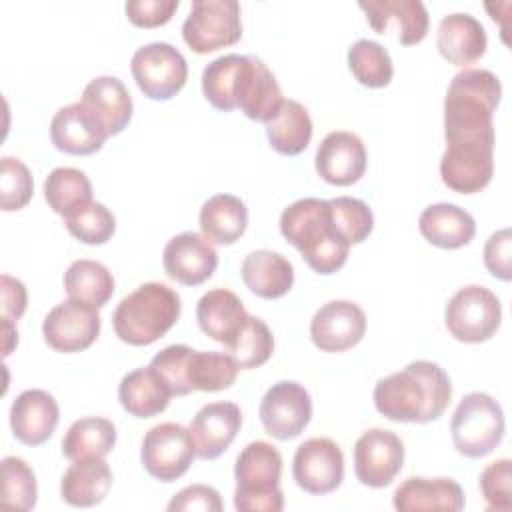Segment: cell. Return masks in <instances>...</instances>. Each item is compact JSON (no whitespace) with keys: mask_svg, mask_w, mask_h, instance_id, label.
I'll return each instance as SVG.
<instances>
[{"mask_svg":"<svg viewBox=\"0 0 512 512\" xmlns=\"http://www.w3.org/2000/svg\"><path fill=\"white\" fill-rule=\"evenodd\" d=\"M332 220L350 244L364 242L374 228V214L366 202L352 196H336L330 200Z\"/></svg>","mask_w":512,"mask_h":512,"instance_id":"b9f144b4","label":"cell"},{"mask_svg":"<svg viewBox=\"0 0 512 512\" xmlns=\"http://www.w3.org/2000/svg\"><path fill=\"white\" fill-rule=\"evenodd\" d=\"M0 292H2V318L16 322L26 312V304H28V294L24 284L18 278L2 274Z\"/></svg>","mask_w":512,"mask_h":512,"instance_id":"f907efd6","label":"cell"},{"mask_svg":"<svg viewBox=\"0 0 512 512\" xmlns=\"http://www.w3.org/2000/svg\"><path fill=\"white\" fill-rule=\"evenodd\" d=\"M226 350L240 368H258L272 356L274 336L264 320L248 314L240 332L232 338L230 344H226Z\"/></svg>","mask_w":512,"mask_h":512,"instance_id":"ab89813d","label":"cell"},{"mask_svg":"<svg viewBox=\"0 0 512 512\" xmlns=\"http://www.w3.org/2000/svg\"><path fill=\"white\" fill-rule=\"evenodd\" d=\"M162 264L172 280L184 286H198L214 274L218 254L212 242L204 236L196 232H180L166 242Z\"/></svg>","mask_w":512,"mask_h":512,"instance_id":"ac0fdd59","label":"cell"},{"mask_svg":"<svg viewBox=\"0 0 512 512\" xmlns=\"http://www.w3.org/2000/svg\"><path fill=\"white\" fill-rule=\"evenodd\" d=\"M260 422L276 440H292L304 432L312 418L310 392L294 380L272 384L260 400Z\"/></svg>","mask_w":512,"mask_h":512,"instance_id":"8fae6325","label":"cell"},{"mask_svg":"<svg viewBox=\"0 0 512 512\" xmlns=\"http://www.w3.org/2000/svg\"><path fill=\"white\" fill-rule=\"evenodd\" d=\"M242 426V412L234 402H210L202 406L190 422L196 456L200 460L218 458L236 438Z\"/></svg>","mask_w":512,"mask_h":512,"instance_id":"44dd1931","label":"cell"},{"mask_svg":"<svg viewBox=\"0 0 512 512\" xmlns=\"http://www.w3.org/2000/svg\"><path fill=\"white\" fill-rule=\"evenodd\" d=\"M240 366L230 354L216 350H192L186 364V380L192 390L218 392L234 384Z\"/></svg>","mask_w":512,"mask_h":512,"instance_id":"74e56055","label":"cell"},{"mask_svg":"<svg viewBox=\"0 0 512 512\" xmlns=\"http://www.w3.org/2000/svg\"><path fill=\"white\" fill-rule=\"evenodd\" d=\"M182 38L196 54L236 44L242 38L240 4L236 0H194L182 24Z\"/></svg>","mask_w":512,"mask_h":512,"instance_id":"ba28073f","label":"cell"},{"mask_svg":"<svg viewBox=\"0 0 512 512\" xmlns=\"http://www.w3.org/2000/svg\"><path fill=\"white\" fill-rule=\"evenodd\" d=\"M504 428L502 406L486 392L466 394L450 422L454 448L468 458L488 456L502 442Z\"/></svg>","mask_w":512,"mask_h":512,"instance_id":"8992f818","label":"cell"},{"mask_svg":"<svg viewBox=\"0 0 512 512\" xmlns=\"http://www.w3.org/2000/svg\"><path fill=\"white\" fill-rule=\"evenodd\" d=\"M418 228L430 244L444 250L462 248L476 234L472 214L450 202H438L424 208L418 218Z\"/></svg>","mask_w":512,"mask_h":512,"instance_id":"83f0119b","label":"cell"},{"mask_svg":"<svg viewBox=\"0 0 512 512\" xmlns=\"http://www.w3.org/2000/svg\"><path fill=\"white\" fill-rule=\"evenodd\" d=\"M486 30L472 14L454 12L440 20L436 46L444 60L456 66H468L486 52Z\"/></svg>","mask_w":512,"mask_h":512,"instance_id":"cb8c5ba5","label":"cell"},{"mask_svg":"<svg viewBox=\"0 0 512 512\" xmlns=\"http://www.w3.org/2000/svg\"><path fill=\"white\" fill-rule=\"evenodd\" d=\"M366 148L362 140L348 130H336L324 136L316 150V172L334 186H350L366 172Z\"/></svg>","mask_w":512,"mask_h":512,"instance_id":"d6986e66","label":"cell"},{"mask_svg":"<svg viewBox=\"0 0 512 512\" xmlns=\"http://www.w3.org/2000/svg\"><path fill=\"white\" fill-rule=\"evenodd\" d=\"M402 464L404 444L392 430L370 428L354 444V474L364 486H388L402 470Z\"/></svg>","mask_w":512,"mask_h":512,"instance_id":"7c38bea8","label":"cell"},{"mask_svg":"<svg viewBox=\"0 0 512 512\" xmlns=\"http://www.w3.org/2000/svg\"><path fill=\"white\" fill-rule=\"evenodd\" d=\"M80 102L98 116L110 136L120 134L128 126L134 110L128 88L116 76L92 78L86 84Z\"/></svg>","mask_w":512,"mask_h":512,"instance_id":"f1b7e54d","label":"cell"},{"mask_svg":"<svg viewBox=\"0 0 512 512\" xmlns=\"http://www.w3.org/2000/svg\"><path fill=\"white\" fill-rule=\"evenodd\" d=\"M116 444V428L108 418L86 416L76 420L62 438V454L68 460L100 456L112 452Z\"/></svg>","mask_w":512,"mask_h":512,"instance_id":"d590c367","label":"cell"},{"mask_svg":"<svg viewBox=\"0 0 512 512\" xmlns=\"http://www.w3.org/2000/svg\"><path fill=\"white\" fill-rule=\"evenodd\" d=\"M510 460L500 458L488 464L480 474V492L486 502V510L508 512L512 508L510 496Z\"/></svg>","mask_w":512,"mask_h":512,"instance_id":"bcb514c9","label":"cell"},{"mask_svg":"<svg viewBox=\"0 0 512 512\" xmlns=\"http://www.w3.org/2000/svg\"><path fill=\"white\" fill-rule=\"evenodd\" d=\"M44 198L62 218H70L92 204V184L88 176L70 166L54 168L44 180Z\"/></svg>","mask_w":512,"mask_h":512,"instance_id":"836d02e7","label":"cell"},{"mask_svg":"<svg viewBox=\"0 0 512 512\" xmlns=\"http://www.w3.org/2000/svg\"><path fill=\"white\" fill-rule=\"evenodd\" d=\"M180 310L182 304L176 290L162 282H146L118 302L112 326L122 342L148 346L176 324Z\"/></svg>","mask_w":512,"mask_h":512,"instance_id":"277c9868","label":"cell"},{"mask_svg":"<svg viewBox=\"0 0 512 512\" xmlns=\"http://www.w3.org/2000/svg\"><path fill=\"white\" fill-rule=\"evenodd\" d=\"M172 392L152 366L128 372L118 384V400L122 408L136 418H152L164 412Z\"/></svg>","mask_w":512,"mask_h":512,"instance_id":"4dcf8cb0","label":"cell"},{"mask_svg":"<svg viewBox=\"0 0 512 512\" xmlns=\"http://www.w3.org/2000/svg\"><path fill=\"white\" fill-rule=\"evenodd\" d=\"M282 236L318 274H334L348 260L350 242L332 220L330 200L300 198L280 214Z\"/></svg>","mask_w":512,"mask_h":512,"instance_id":"3957f363","label":"cell"},{"mask_svg":"<svg viewBox=\"0 0 512 512\" xmlns=\"http://www.w3.org/2000/svg\"><path fill=\"white\" fill-rule=\"evenodd\" d=\"M246 288L266 300L280 298L288 294L294 284V268L288 258L272 250L250 252L240 268Z\"/></svg>","mask_w":512,"mask_h":512,"instance_id":"f546056e","label":"cell"},{"mask_svg":"<svg viewBox=\"0 0 512 512\" xmlns=\"http://www.w3.org/2000/svg\"><path fill=\"white\" fill-rule=\"evenodd\" d=\"M200 230L208 242L234 244L248 226L246 204L232 194H214L200 208Z\"/></svg>","mask_w":512,"mask_h":512,"instance_id":"1f68e13d","label":"cell"},{"mask_svg":"<svg viewBox=\"0 0 512 512\" xmlns=\"http://www.w3.org/2000/svg\"><path fill=\"white\" fill-rule=\"evenodd\" d=\"M36 496V476L28 462L20 456L2 458V502L18 510H32Z\"/></svg>","mask_w":512,"mask_h":512,"instance_id":"60d3db41","label":"cell"},{"mask_svg":"<svg viewBox=\"0 0 512 512\" xmlns=\"http://www.w3.org/2000/svg\"><path fill=\"white\" fill-rule=\"evenodd\" d=\"M108 136L110 134L104 124L84 102L58 108L50 122L52 144L60 152L74 156H88L98 152Z\"/></svg>","mask_w":512,"mask_h":512,"instance_id":"e0dca14e","label":"cell"},{"mask_svg":"<svg viewBox=\"0 0 512 512\" xmlns=\"http://www.w3.org/2000/svg\"><path fill=\"white\" fill-rule=\"evenodd\" d=\"M282 102V90L274 74L258 56L248 54L236 90V108H240L250 120L266 124L278 112Z\"/></svg>","mask_w":512,"mask_h":512,"instance_id":"603a6c76","label":"cell"},{"mask_svg":"<svg viewBox=\"0 0 512 512\" xmlns=\"http://www.w3.org/2000/svg\"><path fill=\"white\" fill-rule=\"evenodd\" d=\"M484 266L498 280L508 282L512 278V232H510V228H502L486 240Z\"/></svg>","mask_w":512,"mask_h":512,"instance_id":"7dc6e473","label":"cell"},{"mask_svg":"<svg viewBox=\"0 0 512 512\" xmlns=\"http://www.w3.org/2000/svg\"><path fill=\"white\" fill-rule=\"evenodd\" d=\"M248 318L242 300L228 288L208 290L196 304L200 330L220 344H230Z\"/></svg>","mask_w":512,"mask_h":512,"instance_id":"4316f807","label":"cell"},{"mask_svg":"<svg viewBox=\"0 0 512 512\" xmlns=\"http://www.w3.org/2000/svg\"><path fill=\"white\" fill-rule=\"evenodd\" d=\"M224 508L218 490L206 484H192L182 488L174 498L168 502L170 512H188V510H202V512H220Z\"/></svg>","mask_w":512,"mask_h":512,"instance_id":"681fc988","label":"cell"},{"mask_svg":"<svg viewBox=\"0 0 512 512\" xmlns=\"http://www.w3.org/2000/svg\"><path fill=\"white\" fill-rule=\"evenodd\" d=\"M196 456L190 428L176 422L152 426L142 440L140 460L146 472L160 482H174L184 476Z\"/></svg>","mask_w":512,"mask_h":512,"instance_id":"30bf717a","label":"cell"},{"mask_svg":"<svg viewBox=\"0 0 512 512\" xmlns=\"http://www.w3.org/2000/svg\"><path fill=\"white\" fill-rule=\"evenodd\" d=\"M452 398L448 374L434 362L414 360L374 386L376 410L394 422L438 420Z\"/></svg>","mask_w":512,"mask_h":512,"instance_id":"6da1fadb","label":"cell"},{"mask_svg":"<svg viewBox=\"0 0 512 512\" xmlns=\"http://www.w3.org/2000/svg\"><path fill=\"white\" fill-rule=\"evenodd\" d=\"M366 332L364 310L350 300H330L310 320L312 344L322 352H344Z\"/></svg>","mask_w":512,"mask_h":512,"instance_id":"9a60e30c","label":"cell"},{"mask_svg":"<svg viewBox=\"0 0 512 512\" xmlns=\"http://www.w3.org/2000/svg\"><path fill=\"white\" fill-rule=\"evenodd\" d=\"M266 136L276 152L296 156L304 152L312 140V118L300 102L288 98L266 122Z\"/></svg>","mask_w":512,"mask_h":512,"instance_id":"d6a6232c","label":"cell"},{"mask_svg":"<svg viewBox=\"0 0 512 512\" xmlns=\"http://www.w3.org/2000/svg\"><path fill=\"white\" fill-rule=\"evenodd\" d=\"M368 24L378 32H396L400 44L410 46L424 40L428 32V10L420 0H368L358 2Z\"/></svg>","mask_w":512,"mask_h":512,"instance_id":"ffe728a7","label":"cell"},{"mask_svg":"<svg viewBox=\"0 0 512 512\" xmlns=\"http://www.w3.org/2000/svg\"><path fill=\"white\" fill-rule=\"evenodd\" d=\"M66 230L84 244H104L116 230L114 214L100 202H92L70 218H64Z\"/></svg>","mask_w":512,"mask_h":512,"instance_id":"7bdbcfd3","label":"cell"},{"mask_svg":"<svg viewBox=\"0 0 512 512\" xmlns=\"http://www.w3.org/2000/svg\"><path fill=\"white\" fill-rule=\"evenodd\" d=\"M112 486V470L100 456L72 460L60 482L62 500L76 508L100 504Z\"/></svg>","mask_w":512,"mask_h":512,"instance_id":"484cf974","label":"cell"},{"mask_svg":"<svg viewBox=\"0 0 512 512\" xmlns=\"http://www.w3.org/2000/svg\"><path fill=\"white\" fill-rule=\"evenodd\" d=\"M190 352H192V348L186 344H172V346L162 348L150 360V366L170 388L172 396H186L192 392V388L188 386V380H186V364H188Z\"/></svg>","mask_w":512,"mask_h":512,"instance_id":"f6af8a7d","label":"cell"},{"mask_svg":"<svg viewBox=\"0 0 512 512\" xmlns=\"http://www.w3.org/2000/svg\"><path fill=\"white\" fill-rule=\"evenodd\" d=\"M60 418L56 398L38 388L24 390L16 396L10 406V426L16 436L26 446L44 444L56 430Z\"/></svg>","mask_w":512,"mask_h":512,"instance_id":"7402d4cb","label":"cell"},{"mask_svg":"<svg viewBox=\"0 0 512 512\" xmlns=\"http://www.w3.org/2000/svg\"><path fill=\"white\" fill-rule=\"evenodd\" d=\"M4 336H6V340H4V356H8L12 352V348H14V344L18 342V332H16V326H14L12 320H4Z\"/></svg>","mask_w":512,"mask_h":512,"instance_id":"816d5d0a","label":"cell"},{"mask_svg":"<svg viewBox=\"0 0 512 512\" xmlns=\"http://www.w3.org/2000/svg\"><path fill=\"white\" fill-rule=\"evenodd\" d=\"M248 56L224 54L202 70V92L206 100L222 112L236 108V90Z\"/></svg>","mask_w":512,"mask_h":512,"instance_id":"8d00e7d4","label":"cell"},{"mask_svg":"<svg viewBox=\"0 0 512 512\" xmlns=\"http://www.w3.org/2000/svg\"><path fill=\"white\" fill-rule=\"evenodd\" d=\"M282 456L266 440L244 446L234 466V508L240 512H280L284 494L280 490Z\"/></svg>","mask_w":512,"mask_h":512,"instance_id":"5b68a950","label":"cell"},{"mask_svg":"<svg viewBox=\"0 0 512 512\" xmlns=\"http://www.w3.org/2000/svg\"><path fill=\"white\" fill-rule=\"evenodd\" d=\"M64 288L70 300L102 308L114 294V278L102 262L82 258L68 266Z\"/></svg>","mask_w":512,"mask_h":512,"instance_id":"e575fe53","label":"cell"},{"mask_svg":"<svg viewBox=\"0 0 512 512\" xmlns=\"http://www.w3.org/2000/svg\"><path fill=\"white\" fill-rule=\"evenodd\" d=\"M292 476L308 494L334 492L344 480V454L330 438L304 440L292 458Z\"/></svg>","mask_w":512,"mask_h":512,"instance_id":"4fadbf2b","label":"cell"},{"mask_svg":"<svg viewBox=\"0 0 512 512\" xmlns=\"http://www.w3.org/2000/svg\"><path fill=\"white\" fill-rule=\"evenodd\" d=\"M444 320L448 332L466 344L490 340L502 322L498 296L486 286L470 284L460 288L446 304Z\"/></svg>","mask_w":512,"mask_h":512,"instance_id":"52a82bcc","label":"cell"},{"mask_svg":"<svg viewBox=\"0 0 512 512\" xmlns=\"http://www.w3.org/2000/svg\"><path fill=\"white\" fill-rule=\"evenodd\" d=\"M494 174V144H446L440 158L442 182L458 194L484 190Z\"/></svg>","mask_w":512,"mask_h":512,"instance_id":"2e32d148","label":"cell"},{"mask_svg":"<svg viewBox=\"0 0 512 512\" xmlns=\"http://www.w3.org/2000/svg\"><path fill=\"white\" fill-rule=\"evenodd\" d=\"M0 192H2V210L12 212L24 208L34 190L32 174L28 166L12 156L2 158V172H0Z\"/></svg>","mask_w":512,"mask_h":512,"instance_id":"ee69618b","label":"cell"},{"mask_svg":"<svg viewBox=\"0 0 512 512\" xmlns=\"http://www.w3.org/2000/svg\"><path fill=\"white\" fill-rule=\"evenodd\" d=\"M124 10L134 26L156 28L172 18L178 10V0H128Z\"/></svg>","mask_w":512,"mask_h":512,"instance_id":"c3c4849f","label":"cell"},{"mask_svg":"<svg viewBox=\"0 0 512 512\" xmlns=\"http://www.w3.org/2000/svg\"><path fill=\"white\" fill-rule=\"evenodd\" d=\"M132 76L144 96L152 100H170L188 78L186 58L168 42H150L140 46L130 60Z\"/></svg>","mask_w":512,"mask_h":512,"instance_id":"9c48e42d","label":"cell"},{"mask_svg":"<svg viewBox=\"0 0 512 512\" xmlns=\"http://www.w3.org/2000/svg\"><path fill=\"white\" fill-rule=\"evenodd\" d=\"M100 334L98 308L78 300L56 304L42 322V336L56 352H82L94 344Z\"/></svg>","mask_w":512,"mask_h":512,"instance_id":"5bb4252c","label":"cell"},{"mask_svg":"<svg viewBox=\"0 0 512 512\" xmlns=\"http://www.w3.org/2000/svg\"><path fill=\"white\" fill-rule=\"evenodd\" d=\"M502 98L498 76L484 68L460 70L444 98L446 144H494L492 114Z\"/></svg>","mask_w":512,"mask_h":512,"instance_id":"7a4b0ae2","label":"cell"},{"mask_svg":"<svg viewBox=\"0 0 512 512\" xmlns=\"http://www.w3.org/2000/svg\"><path fill=\"white\" fill-rule=\"evenodd\" d=\"M348 68L352 70L354 78L368 88L388 86L394 74L388 50L368 38H360L348 48Z\"/></svg>","mask_w":512,"mask_h":512,"instance_id":"f35d334b","label":"cell"},{"mask_svg":"<svg viewBox=\"0 0 512 512\" xmlns=\"http://www.w3.org/2000/svg\"><path fill=\"white\" fill-rule=\"evenodd\" d=\"M392 504L400 512L420 510H448L458 512L464 508V490L452 478H406L392 496Z\"/></svg>","mask_w":512,"mask_h":512,"instance_id":"d4e9b609","label":"cell"}]
</instances>
